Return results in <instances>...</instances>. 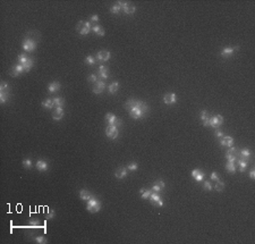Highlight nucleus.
<instances>
[{
	"mask_svg": "<svg viewBox=\"0 0 255 244\" xmlns=\"http://www.w3.org/2000/svg\"><path fill=\"white\" fill-rule=\"evenodd\" d=\"M91 22L92 23H94V24H97V22H99V16L97 15H93V16H91Z\"/></svg>",
	"mask_w": 255,
	"mask_h": 244,
	"instance_id": "49",
	"label": "nucleus"
},
{
	"mask_svg": "<svg viewBox=\"0 0 255 244\" xmlns=\"http://www.w3.org/2000/svg\"><path fill=\"white\" fill-rule=\"evenodd\" d=\"M250 157V151L248 149H243L238 152V159H246L248 160V158Z\"/></svg>",
	"mask_w": 255,
	"mask_h": 244,
	"instance_id": "28",
	"label": "nucleus"
},
{
	"mask_svg": "<svg viewBox=\"0 0 255 244\" xmlns=\"http://www.w3.org/2000/svg\"><path fill=\"white\" fill-rule=\"evenodd\" d=\"M39 219H35V220H32V221H30V225H32V226H37L39 225Z\"/></svg>",
	"mask_w": 255,
	"mask_h": 244,
	"instance_id": "52",
	"label": "nucleus"
},
{
	"mask_svg": "<svg viewBox=\"0 0 255 244\" xmlns=\"http://www.w3.org/2000/svg\"><path fill=\"white\" fill-rule=\"evenodd\" d=\"M215 135L218 136V137H220V139H221V137H222V136H223L222 131H221V130H219V128H215Z\"/></svg>",
	"mask_w": 255,
	"mask_h": 244,
	"instance_id": "50",
	"label": "nucleus"
},
{
	"mask_svg": "<svg viewBox=\"0 0 255 244\" xmlns=\"http://www.w3.org/2000/svg\"><path fill=\"white\" fill-rule=\"evenodd\" d=\"M236 165H237V169H238L241 173H243V172H245L246 168H247L248 160H246V159H237Z\"/></svg>",
	"mask_w": 255,
	"mask_h": 244,
	"instance_id": "18",
	"label": "nucleus"
},
{
	"mask_svg": "<svg viewBox=\"0 0 255 244\" xmlns=\"http://www.w3.org/2000/svg\"><path fill=\"white\" fill-rule=\"evenodd\" d=\"M155 185H158L159 188H161V190H163V188H166V183L163 182V181H161V179H158V181H155Z\"/></svg>",
	"mask_w": 255,
	"mask_h": 244,
	"instance_id": "45",
	"label": "nucleus"
},
{
	"mask_svg": "<svg viewBox=\"0 0 255 244\" xmlns=\"http://www.w3.org/2000/svg\"><path fill=\"white\" fill-rule=\"evenodd\" d=\"M214 190H215V191H218V192H222L223 190H225V183H223L222 181H220V179L215 181V184H214Z\"/></svg>",
	"mask_w": 255,
	"mask_h": 244,
	"instance_id": "32",
	"label": "nucleus"
},
{
	"mask_svg": "<svg viewBox=\"0 0 255 244\" xmlns=\"http://www.w3.org/2000/svg\"><path fill=\"white\" fill-rule=\"evenodd\" d=\"M211 179H212V181H218V179H220L217 172H213V173L211 174Z\"/></svg>",
	"mask_w": 255,
	"mask_h": 244,
	"instance_id": "48",
	"label": "nucleus"
},
{
	"mask_svg": "<svg viewBox=\"0 0 255 244\" xmlns=\"http://www.w3.org/2000/svg\"><path fill=\"white\" fill-rule=\"evenodd\" d=\"M220 144L222 146L230 148V146H234V139H232L231 136H222L220 139Z\"/></svg>",
	"mask_w": 255,
	"mask_h": 244,
	"instance_id": "16",
	"label": "nucleus"
},
{
	"mask_svg": "<svg viewBox=\"0 0 255 244\" xmlns=\"http://www.w3.org/2000/svg\"><path fill=\"white\" fill-rule=\"evenodd\" d=\"M76 30L81 35H88V33L92 31V25L90 22H83L81 21L76 25Z\"/></svg>",
	"mask_w": 255,
	"mask_h": 244,
	"instance_id": "2",
	"label": "nucleus"
},
{
	"mask_svg": "<svg viewBox=\"0 0 255 244\" xmlns=\"http://www.w3.org/2000/svg\"><path fill=\"white\" fill-rule=\"evenodd\" d=\"M223 123V117L221 115H215V116H211L210 119V126L213 128H219L222 125Z\"/></svg>",
	"mask_w": 255,
	"mask_h": 244,
	"instance_id": "9",
	"label": "nucleus"
},
{
	"mask_svg": "<svg viewBox=\"0 0 255 244\" xmlns=\"http://www.w3.org/2000/svg\"><path fill=\"white\" fill-rule=\"evenodd\" d=\"M250 179H255V169L253 168L252 170H250Z\"/></svg>",
	"mask_w": 255,
	"mask_h": 244,
	"instance_id": "51",
	"label": "nucleus"
},
{
	"mask_svg": "<svg viewBox=\"0 0 255 244\" xmlns=\"http://www.w3.org/2000/svg\"><path fill=\"white\" fill-rule=\"evenodd\" d=\"M0 93H9V86H8L7 82L0 83Z\"/></svg>",
	"mask_w": 255,
	"mask_h": 244,
	"instance_id": "34",
	"label": "nucleus"
},
{
	"mask_svg": "<svg viewBox=\"0 0 255 244\" xmlns=\"http://www.w3.org/2000/svg\"><path fill=\"white\" fill-rule=\"evenodd\" d=\"M55 216H56L55 211H53V210H49L48 214H46V219H51V218H53Z\"/></svg>",
	"mask_w": 255,
	"mask_h": 244,
	"instance_id": "46",
	"label": "nucleus"
},
{
	"mask_svg": "<svg viewBox=\"0 0 255 244\" xmlns=\"http://www.w3.org/2000/svg\"><path fill=\"white\" fill-rule=\"evenodd\" d=\"M26 38L31 39V40H33V41H37V32H35V31L28 32L27 35H26Z\"/></svg>",
	"mask_w": 255,
	"mask_h": 244,
	"instance_id": "37",
	"label": "nucleus"
},
{
	"mask_svg": "<svg viewBox=\"0 0 255 244\" xmlns=\"http://www.w3.org/2000/svg\"><path fill=\"white\" fill-rule=\"evenodd\" d=\"M126 175H127V168L125 167H118L115 173V176L118 179H123L124 177H126Z\"/></svg>",
	"mask_w": 255,
	"mask_h": 244,
	"instance_id": "21",
	"label": "nucleus"
},
{
	"mask_svg": "<svg viewBox=\"0 0 255 244\" xmlns=\"http://www.w3.org/2000/svg\"><path fill=\"white\" fill-rule=\"evenodd\" d=\"M152 190H146V188H141L139 190V193H141V197H142V199H148L150 197V195L152 194Z\"/></svg>",
	"mask_w": 255,
	"mask_h": 244,
	"instance_id": "30",
	"label": "nucleus"
},
{
	"mask_svg": "<svg viewBox=\"0 0 255 244\" xmlns=\"http://www.w3.org/2000/svg\"><path fill=\"white\" fill-rule=\"evenodd\" d=\"M92 31L95 33L97 35H99V37H103V35H104V30H103V27H101L99 24H93Z\"/></svg>",
	"mask_w": 255,
	"mask_h": 244,
	"instance_id": "27",
	"label": "nucleus"
},
{
	"mask_svg": "<svg viewBox=\"0 0 255 244\" xmlns=\"http://www.w3.org/2000/svg\"><path fill=\"white\" fill-rule=\"evenodd\" d=\"M125 109L129 113L130 117L133 119H141L148 111V107L146 103L139 100H135V99H129L125 103Z\"/></svg>",
	"mask_w": 255,
	"mask_h": 244,
	"instance_id": "1",
	"label": "nucleus"
},
{
	"mask_svg": "<svg viewBox=\"0 0 255 244\" xmlns=\"http://www.w3.org/2000/svg\"><path fill=\"white\" fill-rule=\"evenodd\" d=\"M148 200H150V202L152 203L153 206L159 207V208L163 207V201H162V199L160 197V195H159V193L152 192V194H151L150 197H148Z\"/></svg>",
	"mask_w": 255,
	"mask_h": 244,
	"instance_id": "6",
	"label": "nucleus"
},
{
	"mask_svg": "<svg viewBox=\"0 0 255 244\" xmlns=\"http://www.w3.org/2000/svg\"><path fill=\"white\" fill-rule=\"evenodd\" d=\"M97 75L99 77H101L102 80H107L108 79V68L106 66L101 65L99 67V71H97Z\"/></svg>",
	"mask_w": 255,
	"mask_h": 244,
	"instance_id": "23",
	"label": "nucleus"
},
{
	"mask_svg": "<svg viewBox=\"0 0 255 244\" xmlns=\"http://www.w3.org/2000/svg\"><path fill=\"white\" fill-rule=\"evenodd\" d=\"M9 93H0V102L1 103H6L7 100L9 99Z\"/></svg>",
	"mask_w": 255,
	"mask_h": 244,
	"instance_id": "39",
	"label": "nucleus"
},
{
	"mask_svg": "<svg viewBox=\"0 0 255 244\" xmlns=\"http://www.w3.org/2000/svg\"><path fill=\"white\" fill-rule=\"evenodd\" d=\"M201 119L203 122L204 126H210V119H211V115L208 110H203L201 111Z\"/></svg>",
	"mask_w": 255,
	"mask_h": 244,
	"instance_id": "17",
	"label": "nucleus"
},
{
	"mask_svg": "<svg viewBox=\"0 0 255 244\" xmlns=\"http://www.w3.org/2000/svg\"><path fill=\"white\" fill-rule=\"evenodd\" d=\"M192 177H194V179L196 182H201V181H203V178H204V173L203 172H201L199 169H194V170L192 172Z\"/></svg>",
	"mask_w": 255,
	"mask_h": 244,
	"instance_id": "20",
	"label": "nucleus"
},
{
	"mask_svg": "<svg viewBox=\"0 0 255 244\" xmlns=\"http://www.w3.org/2000/svg\"><path fill=\"white\" fill-rule=\"evenodd\" d=\"M22 47H23V49L25 50V51H34L35 50V48H37V42L35 41H33V40H31V39H27L25 38L24 39L23 43H22Z\"/></svg>",
	"mask_w": 255,
	"mask_h": 244,
	"instance_id": "5",
	"label": "nucleus"
},
{
	"mask_svg": "<svg viewBox=\"0 0 255 244\" xmlns=\"http://www.w3.org/2000/svg\"><path fill=\"white\" fill-rule=\"evenodd\" d=\"M106 89V83L101 80H97L95 83H94V86H93V92L95 94H100L102 93Z\"/></svg>",
	"mask_w": 255,
	"mask_h": 244,
	"instance_id": "11",
	"label": "nucleus"
},
{
	"mask_svg": "<svg viewBox=\"0 0 255 244\" xmlns=\"http://www.w3.org/2000/svg\"><path fill=\"white\" fill-rule=\"evenodd\" d=\"M177 101V97L175 93H167L163 97V102L166 104H174Z\"/></svg>",
	"mask_w": 255,
	"mask_h": 244,
	"instance_id": "15",
	"label": "nucleus"
},
{
	"mask_svg": "<svg viewBox=\"0 0 255 244\" xmlns=\"http://www.w3.org/2000/svg\"><path fill=\"white\" fill-rule=\"evenodd\" d=\"M59 90H60V83L59 82H51L50 84L48 85V91L50 93H56Z\"/></svg>",
	"mask_w": 255,
	"mask_h": 244,
	"instance_id": "22",
	"label": "nucleus"
},
{
	"mask_svg": "<svg viewBox=\"0 0 255 244\" xmlns=\"http://www.w3.org/2000/svg\"><path fill=\"white\" fill-rule=\"evenodd\" d=\"M23 166H24V168L30 169L31 167H32V160L31 159H24L23 160Z\"/></svg>",
	"mask_w": 255,
	"mask_h": 244,
	"instance_id": "40",
	"label": "nucleus"
},
{
	"mask_svg": "<svg viewBox=\"0 0 255 244\" xmlns=\"http://www.w3.org/2000/svg\"><path fill=\"white\" fill-rule=\"evenodd\" d=\"M95 61H97V59L93 56H88L85 58V64H88V65H94Z\"/></svg>",
	"mask_w": 255,
	"mask_h": 244,
	"instance_id": "38",
	"label": "nucleus"
},
{
	"mask_svg": "<svg viewBox=\"0 0 255 244\" xmlns=\"http://www.w3.org/2000/svg\"><path fill=\"white\" fill-rule=\"evenodd\" d=\"M42 107L46 109H51L55 107V102H53V98H48L46 100L42 101Z\"/></svg>",
	"mask_w": 255,
	"mask_h": 244,
	"instance_id": "25",
	"label": "nucleus"
},
{
	"mask_svg": "<svg viewBox=\"0 0 255 244\" xmlns=\"http://www.w3.org/2000/svg\"><path fill=\"white\" fill-rule=\"evenodd\" d=\"M35 166H37V170H40V172H46V170H48V167H49L48 162L44 161V160H37Z\"/></svg>",
	"mask_w": 255,
	"mask_h": 244,
	"instance_id": "24",
	"label": "nucleus"
},
{
	"mask_svg": "<svg viewBox=\"0 0 255 244\" xmlns=\"http://www.w3.org/2000/svg\"><path fill=\"white\" fill-rule=\"evenodd\" d=\"M238 152L239 151L237 150L236 148L230 146L229 150L227 151V153H226V158H227L228 161H235L236 162L237 159H238Z\"/></svg>",
	"mask_w": 255,
	"mask_h": 244,
	"instance_id": "10",
	"label": "nucleus"
},
{
	"mask_svg": "<svg viewBox=\"0 0 255 244\" xmlns=\"http://www.w3.org/2000/svg\"><path fill=\"white\" fill-rule=\"evenodd\" d=\"M239 48L238 47H234V48H223L222 50H221V52H220V56L222 57V58H229V57L231 56L234 52L236 51V50H238Z\"/></svg>",
	"mask_w": 255,
	"mask_h": 244,
	"instance_id": "13",
	"label": "nucleus"
},
{
	"mask_svg": "<svg viewBox=\"0 0 255 244\" xmlns=\"http://www.w3.org/2000/svg\"><path fill=\"white\" fill-rule=\"evenodd\" d=\"M35 242H37V243H40V244H46L48 241H46V239L44 236H37V239H35Z\"/></svg>",
	"mask_w": 255,
	"mask_h": 244,
	"instance_id": "44",
	"label": "nucleus"
},
{
	"mask_svg": "<svg viewBox=\"0 0 255 244\" xmlns=\"http://www.w3.org/2000/svg\"><path fill=\"white\" fill-rule=\"evenodd\" d=\"M62 117H64V109L60 107H56V109L52 113V118L55 120H60Z\"/></svg>",
	"mask_w": 255,
	"mask_h": 244,
	"instance_id": "19",
	"label": "nucleus"
},
{
	"mask_svg": "<svg viewBox=\"0 0 255 244\" xmlns=\"http://www.w3.org/2000/svg\"><path fill=\"white\" fill-rule=\"evenodd\" d=\"M100 209H101V203L99 202L97 199H95V197H92L88 201V204H86V210L90 211L91 214H95V212L100 211Z\"/></svg>",
	"mask_w": 255,
	"mask_h": 244,
	"instance_id": "3",
	"label": "nucleus"
},
{
	"mask_svg": "<svg viewBox=\"0 0 255 244\" xmlns=\"http://www.w3.org/2000/svg\"><path fill=\"white\" fill-rule=\"evenodd\" d=\"M137 168H139V165L136 164V162H133V164L128 165L127 170H129V172H135V170H137Z\"/></svg>",
	"mask_w": 255,
	"mask_h": 244,
	"instance_id": "42",
	"label": "nucleus"
},
{
	"mask_svg": "<svg viewBox=\"0 0 255 244\" xmlns=\"http://www.w3.org/2000/svg\"><path fill=\"white\" fill-rule=\"evenodd\" d=\"M91 197H92V194H91L90 191L85 190V188H83V190L79 191V199H81V200H88V201Z\"/></svg>",
	"mask_w": 255,
	"mask_h": 244,
	"instance_id": "26",
	"label": "nucleus"
},
{
	"mask_svg": "<svg viewBox=\"0 0 255 244\" xmlns=\"http://www.w3.org/2000/svg\"><path fill=\"white\" fill-rule=\"evenodd\" d=\"M226 169H227L228 173H231L234 174L237 170V165L235 161H228L226 164Z\"/></svg>",
	"mask_w": 255,
	"mask_h": 244,
	"instance_id": "29",
	"label": "nucleus"
},
{
	"mask_svg": "<svg viewBox=\"0 0 255 244\" xmlns=\"http://www.w3.org/2000/svg\"><path fill=\"white\" fill-rule=\"evenodd\" d=\"M53 102H55V107H60V108H62L65 104V101L62 98H53Z\"/></svg>",
	"mask_w": 255,
	"mask_h": 244,
	"instance_id": "35",
	"label": "nucleus"
},
{
	"mask_svg": "<svg viewBox=\"0 0 255 244\" xmlns=\"http://www.w3.org/2000/svg\"><path fill=\"white\" fill-rule=\"evenodd\" d=\"M118 5L121 7V10L125 13V14L132 15L135 13V6H133L129 2H126V1H118L117 2Z\"/></svg>",
	"mask_w": 255,
	"mask_h": 244,
	"instance_id": "4",
	"label": "nucleus"
},
{
	"mask_svg": "<svg viewBox=\"0 0 255 244\" xmlns=\"http://www.w3.org/2000/svg\"><path fill=\"white\" fill-rule=\"evenodd\" d=\"M203 188L205 190V191H211L213 188H212V184L210 183L209 181H205L204 184H203Z\"/></svg>",
	"mask_w": 255,
	"mask_h": 244,
	"instance_id": "43",
	"label": "nucleus"
},
{
	"mask_svg": "<svg viewBox=\"0 0 255 244\" xmlns=\"http://www.w3.org/2000/svg\"><path fill=\"white\" fill-rule=\"evenodd\" d=\"M120 10H121V7L118 5V4H116V5H113L111 7V13H112V14H118Z\"/></svg>",
	"mask_w": 255,
	"mask_h": 244,
	"instance_id": "41",
	"label": "nucleus"
},
{
	"mask_svg": "<svg viewBox=\"0 0 255 244\" xmlns=\"http://www.w3.org/2000/svg\"><path fill=\"white\" fill-rule=\"evenodd\" d=\"M118 134H119L118 127L113 126V125H108L107 128H106V135H107L109 139L115 140V139L118 137Z\"/></svg>",
	"mask_w": 255,
	"mask_h": 244,
	"instance_id": "7",
	"label": "nucleus"
},
{
	"mask_svg": "<svg viewBox=\"0 0 255 244\" xmlns=\"http://www.w3.org/2000/svg\"><path fill=\"white\" fill-rule=\"evenodd\" d=\"M106 120L109 125H113L116 127H119L121 125V119H119L118 117H116L113 114H107L106 115Z\"/></svg>",
	"mask_w": 255,
	"mask_h": 244,
	"instance_id": "8",
	"label": "nucleus"
},
{
	"mask_svg": "<svg viewBox=\"0 0 255 244\" xmlns=\"http://www.w3.org/2000/svg\"><path fill=\"white\" fill-rule=\"evenodd\" d=\"M118 90H119V83L115 81V82H112L111 84H110V86H109V93H111V94L116 93Z\"/></svg>",
	"mask_w": 255,
	"mask_h": 244,
	"instance_id": "33",
	"label": "nucleus"
},
{
	"mask_svg": "<svg viewBox=\"0 0 255 244\" xmlns=\"http://www.w3.org/2000/svg\"><path fill=\"white\" fill-rule=\"evenodd\" d=\"M28 60V57L26 56V53H21L18 56V64L23 65L24 63H26Z\"/></svg>",
	"mask_w": 255,
	"mask_h": 244,
	"instance_id": "36",
	"label": "nucleus"
},
{
	"mask_svg": "<svg viewBox=\"0 0 255 244\" xmlns=\"http://www.w3.org/2000/svg\"><path fill=\"white\" fill-rule=\"evenodd\" d=\"M110 57H111V55L107 50H101L97 53V59L99 61H108L110 59Z\"/></svg>",
	"mask_w": 255,
	"mask_h": 244,
	"instance_id": "14",
	"label": "nucleus"
},
{
	"mask_svg": "<svg viewBox=\"0 0 255 244\" xmlns=\"http://www.w3.org/2000/svg\"><path fill=\"white\" fill-rule=\"evenodd\" d=\"M24 72V68L23 66L21 65V64H18V65L14 66V67H11L9 69V75L13 76V77H17V76L19 75V74H22Z\"/></svg>",
	"mask_w": 255,
	"mask_h": 244,
	"instance_id": "12",
	"label": "nucleus"
},
{
	"mask_svg": "<svg viewBox=\"0 0 255 244\" xmlns=\"http://www.w3.org/2000/svg\"><path fill=\"white\" fill-rule=\"evenodd\" d=\"M33 64H34V61H33L32 58H28V60L26 61V63H24L23 65V68H24V72H28L31 71V68L33 67Z\"/></svg>",
	"mask_w": 255,
	"mask_h": 244,
	"instance_id": "31",
	"label": "nucleus"
},
{
	"mask_svg": "<svg viewBox=\"0 0 255 244\" xmlns=\"http://www.w3.org/2000/svg\"><path fill=\"white\" fill-rule=\"evenodd\" d=\"M88 82H92V83H95L97 81V77L95 75H93V74H91V75H88Z\"/></svg>",
	"mask_w": 255,
	"mask_h": 244,
	"instance_id": "47",
	"label": "nucleus"
}]
</instances>
